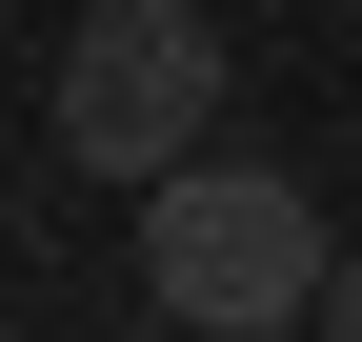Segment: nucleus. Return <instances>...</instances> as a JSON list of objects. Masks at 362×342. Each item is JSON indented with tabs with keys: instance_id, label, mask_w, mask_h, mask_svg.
<instances>
[{
	"instance_id": "1",
	"label": "nucleus",
	"mask_w": 362,
	"mask_h": 342,
	"mask_svg": "<svg viewBox=\"0 0 362 342\" xmlns=\"http://www.w3.org/2000/svg\"><path fill=\"white\" fill-rule=\"evenodd\" d=\"M322 262H342V242H322V201H302L282 182V161H161V182H141V302L161 322H202V342H282L302 302H322Z\"/></svg>"
},
{
	"instance_id": "2",
	"label": "nucleus",
	"mask_w": 362,
	"mask_h": 342,
	"mask_svg": "<svg viewBox=\"0 0 362 342\" xmlns=\"http://www.w3.org/2000/svg\"><path fill=\"white\" fill-rule=\"evenodd\" d=\"M221 81H242V61H221L202 0H81L61 61H40V121H61L81 182H161V161L221 141Z\"/></svg>"
},
{
	"instance_id": "3",
	"label": "nucleus",
	"mask_w": 362,
	"mask_h": 342,
	"mask_svg": "<svg viewBox=\"0 0 362 342\" xmlns=\"http://www.w3.org/2000/svg\"><path fill=\"white\" fill-rule=\"evenodd\" d=\"M302 342H362V262H322V302H302Z\"/></svg>"
}]
</instances>
